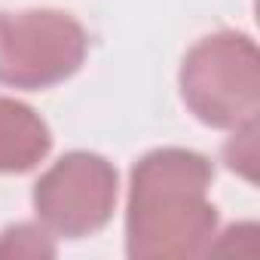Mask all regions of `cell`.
Masks as SVG:
<instances>
[{
  "label": "cell",
  "mask_w": 260,
  "mask_h": 260,
  "mask_svg": "<svg viewBox=\"0 0 260 260\" xmlns=\"http://www.w3.org/2000/svg\"><path fill=\"white\" fill-rule=\"evenodd\" d=\"M214 166L187 147H159L132 166L125 202V254L187 260L211 251L217 208L208 199Z\"/></svg>",
  "instance_id": "1"
},
{
  "label": "cell",
  "mask_w": 260,
  "mask_h": 260,
  "mask_svg": "<svg viewBox=\"0 0 260 260\" xmlns=\"http://www.w3.org/2000/svg\"><path fill=\"white\" fill-rule=\"evenodd\" d=\"M187 110L211 128H239L260 110V55L242 31H217L190 46L178 74Z\"/></svg>",
  "instance_id": "2"
},
{
  "label": "cell",
  "mask_w": 260,
  "mask_h": 260,
  "mask_svg": "<svg viewBox=\"0 0 260 260\" xmlns=\"http://www.w3.org/2000/svg\"><path fill=\"white\" fill-rule=\"evenodd\" d=\"M86 52L89 34L64 10H0V86H58L83 68Z\"/></svg>",
  "instance_id": "3"
},
{
  "label": "cell",
  "mask_w": 260,
  "mask_h": 260,
  "mask_svg": "<svg viewBox=\"0 0 260 260\" xmlns=\"http://www.w3.org/2000/svg\"><path fill=\"white\" fill-rule=\"evenodd\" d=\"M116 196V166L101 153L71 150L40 175L31 202L37 220L49 233L61 239H86L110 223Z\"/></svg>",
  "instance_id": "4"
},
{
  "label": "cell",
  "mask_w": 260,
  "mask_h": 260,
  "mask_svg": "<svg viewBox=\"0 0 260 260\" xmlns=\"http://www.w3.org/2000/svg\"><path fill=\"white\" fill-rule=\"evenodd\" d=\"M52 150L46 119L25 101L0 95V175H25Z\"/></svg>",
  "instance_id": "5"
},
{
  "label": "cell",
  "mask_w": 260,
  "mask_h": 260,
  "mask_svg": "<svg viewBox=\"0 0 260 260\" xmlns=\"http://www.w3.org/2000/svg\"><path fill=\"white\" fill-rule=\"evenodd\" d=\"M0 257H55V245L34 223H16L0 233Z\"/></svg>",
  "instance_id": "6"
}]
</instances>
